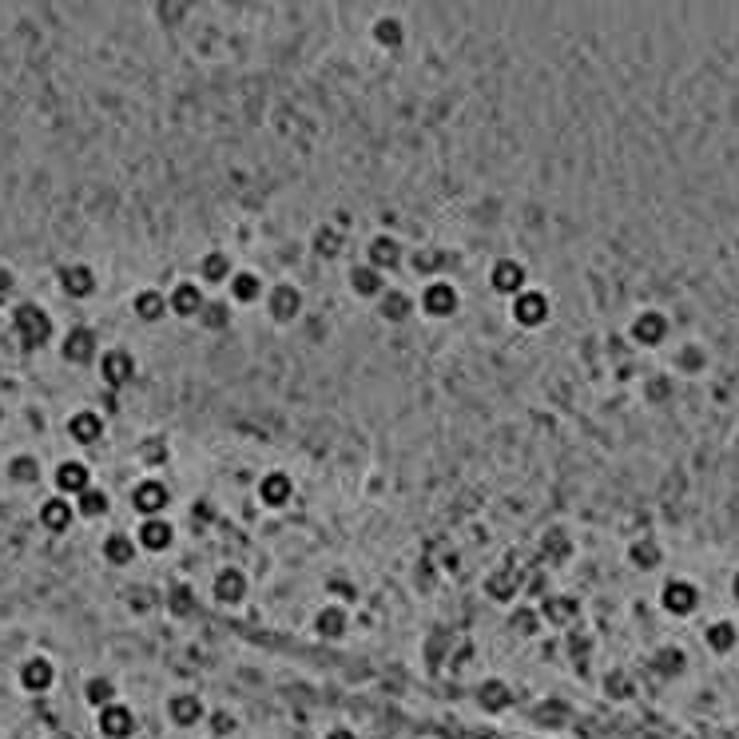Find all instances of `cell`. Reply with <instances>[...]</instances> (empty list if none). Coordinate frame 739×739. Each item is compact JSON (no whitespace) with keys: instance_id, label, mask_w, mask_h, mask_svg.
Segmentation results:
<instances>
[{"instance_id":"cell-1","label":"cell","mask_w":739,"mask_h":739,"mask_svg":"<svg viewBox=\"0 0 739 739\" xmlns=\"http://www.w3.org/2000/svg\"><path fill=\"white\" fill-rule=\"evenodd\" d=\"M8 334L20 342V350H44V346L56 338V318L48 314L44 302L24 298V302H16L12 314H8Z\"/></svg>"},{"instance_id":"cell-2","label":"cell","mask_w":739,"mask_h":739,"mask_svg":"<svg viewBox=\"0 0 739 739\" xmlns=\"http://www.w3.org/2000/svg\"><path fill=\"white\" fill-rule=\"evenodd\" d=\"M656 604H660V612H668L676 620H688L704 604V592L692 577H664L660 592H656Z\"/></svg>"},{"instance_id":"cell-3","label":"cell","mask_w":739,"mask_h":739,"mask_svg":"<svg viewBox=\"0 0 739 739\" xmlns=\"http://www.w3.org/2000/svg\"><path fill=\"white\" fill-rule=\"evenodd\" d=\"M96 370H100V382L116 394V390H124V386H132V382H136V374H140V358H136V350H132V346H104V350H100Z\"/></svg>"},{"instance_id":"cell-4","label":"cell","mask_w":739,"mask_h":739,"mask_svg":"<svg viewBox=\"0 0 739 739\" xmlns=\"http://www.w3.org/2000/svg\"><path fill=\"white\" fill-rule=\"evenodd\" d=\"M100 334H96V326H88V322H72L64 334H60V358L68 362V366H92V362H100Z\"/></svg>"},{"instance_id":"cell-5","label":"cell","mask_w":739,"mask_h":739,"mask_svg":"<svg viewBox=\"0 0 739 739\" xmlns=\"http://www.w3.org/2000/svg\"><path fill=\"white\" fill-rule=\"evenodd\" d=\"M418 310H422L426 318H434V322L453 318V314L461 310V291H457V283L445 279V275L422 283V291H418Z\"/></svg>"},{"instance_id":"cell-6","label":"cell","mask_w":739,"mask_h":739,"mask_svg":"<svg viewBox=\"0 0 739 739\" xmlns=\"http://www.w3.org/2000/svg\"><path fill=\"white\" fill-rule=\"evenodd\" d=\"M628 338H632L640 350H660V346L672 338V318H668L664 310H656V306L636 310V314L628 318Z\"/></svg>"},{"instance_id":"cell-7","label":"cell","mask_w":739,"mask_h":739,"mask_svg":"<svg viewBox=\"0 0 739 739\" xmlns=\"http://www.w3.org/2000/svg\"><path fill=\"white\" fill-rule=\"evenodd\" d=\"M263 306H267V318L271 322H279V326H291L302 318V310H306V295H302V287L291 283V279H279L275 287H267V295H263Z\"/></svg>"},{"instance_id":"cell-8","label":"cell","mask_w":739,"mask_h":739,"mask_svg":"<svg viewBox=\"0 0 739 739\" xmlns=\"http://www.w3.org/2000/svg\"><path fill=\"white\" fill-rule=\"evenodd\" d=\"M128 505L140 513V521L144 517H167V509H171V485L163 481V477H140L136 485H132V493H128Z\"/></svg>"},{"instance_id":"cell-9","label":"cell","mask_w":739,"mask_h":739,"mask_svg":"<svg viewBox=\"0 0 739 739\" xmlns=\"http://www.w3.org/2000/svg\"><path fill=\"white\" fill-rule=\"evenodd\" d=\"M56 660L52 656H44V652H32V656H24L20 664H16V684H20V692H28V696H48L52 688H56Z\"/></svg>"},{"instance_id":"cell-10","label":"cell","mask_w":739,"mask_h":739,"mask_svg":"<svg viewBox=\"0 0 739 739\" xmlns=\"http://www.w3.org/2000/svg\"><path fill=\"white\" fill-rule=\"evenodd\" d=\"M509 318L521 330H541L553 318V298L545 295L541 287H525L517 298H509Z\"/></svg>"},{"instance_id":"cell-11","label":"cell","mask_w":739,"mask_h":739,"mask_svg":"<svg viewBox=\"0 0 739 739\" xmlns=\"http://www.w3.org/2000/svg\"><path fill=\"white\" fill-rule=\"evenodd\" d=\"M56 287H60V295L64 298L84 302V298H92L100 291V275H96L92 263L72 259V263H60V267H56Z\"/></svg>"},{"instance_id":"cell-12","label":"cell","mask_w":739,"mask_h":739,"mask_svg":"<svg viewBox=\"0 0 739 739\" xmlns=\"http://www.w3.org/2000/svg\"><path fill=\"white\" fill-rule=\"evenodd\" d=\"M96 481H92V465L84 461V457H60L56 465H52V493H60V497H68V501H76L84 489H92Z\"/></svg>"},{"instance_id":"cell-13","label":"cell","mask_w":739,"mask_h":739,"mask_svg":"<svg viewBox=\"0 0 739 739\" xmlns=\"http://www.w3.org/2000/svg\"><path fill=\"white\" fill-rule=\"evenodd\" d=\"M76 521H80L76 501L60 497V493H48V497L36 505V525H40L48 537H64V533H72V525H76Z\"/></svg>"},{"instance_id":"cell-14","label":"cell","mask_w":739,"mask_h":739,"mask_svg":"<svg viewBox=\"0 0 739 739\" xmlns=\"http://www.w3.org/2000/svg\"><path fill=\"white\" fill-rule=\"evenodd\" d=\"M64 434H68V442L76 445H100L104 434H108V414L100 406H80V410L68 414Z\"/></svg>"},{"instance_id":"cell-15","label":"cell","mask_w":739,"mask_h":739,"mask_svg":"<svg viewBox=\"0 0 739 739\" xmlns=\"http://www.w3.org/2000/svg\"><path fill=\"white\" fill-rule=\"evenodd\" d=\"M163 712H167V724H171V728L187 732V728L207 724V712H211V708L203 704L199 692H171L167 704H163Z\"/></svg>"},{"instance_id":"cell-16","label":"cell","mask_w":739,"mask_h":739,"mask_svg":"<svg viewBox=\"0 0 739 739\" xmlns=\"http://www.w3.org/2000/svg\"><path fill=\"white\" fill-rule=\"evenodd\" d=\"M525 287H529V267H525L521 259H513V255L493 259V267H489V291H493V295L517 298Z\"/></svg>"},{"instance_id":"cell-17","label":"cell","mask_w":739,"mask_h":739,"mask_svg":"<svg viewBox=\"0 0 739 739\" xmlns=\"http://www.w3.org/2000/svg\"><path fill=\"white\" fill-rule=\"evenodd\" d=\"M132 533H136L140 553H148V557H163V553H171V545H175V537H179V529H175V521H171V517H144Z\"/></svg>"},{"instance_id":"cell-18","label":"cell","mask_w":739,"mask_h":739,"mask_svg":"<svg viewBox=\"0 0 739 739\" xmlns=\"http://www.w3.org/2000/svg\"><path fill=\"white\" fill-rule=\"evenodd\" d=\"M247 596H251V577H247L239 565H223V569H215V577H211V600H215V604H223V608H239Z\"/></svg>"},{"instance_id":"cell-19","label":"cell","mask_w":739,"mask_h":739,"mask_svg":"<svg viewBox=\"0 0 739 739\" xmlns=\"http://www.w3.org/2000/svg\"><path fill=\"white\" fill-rule=\"evenodd\" d=\"M298 485L287 469H267L259 481H255V497L263 509H287L295 501Z\"/></svg>"},{"instance_id":"cell-20","label":"cell","mask_w":739,"mask_h":739,"mask_svg":"<svg viewBox=\"0 0 739 739\" xmlns=\"http://www.w3.org/2000/svg\"><path fill=\"white\" fill-rule=\"evenodd\" d=\"M96 732L104 739H132L140 732V716H136L132 704L116 700V704H108V708L96 712Z\"/></svg>"},{"instance_id":"cell-21","label":"cell","mask_w":739,"mask_h":739,"mask_svg":"<svg viewBox=\"0 0 739 739\" xmlns=\"http://www.w3.org/2000/svg\"><path fill=\"white\" fill-rule=\"evenodd\" d=\"M366 263H370L374 271H382V275L402 271V263H406V247H402V239H398L394 231H378V235L366 243Z\"/></svg>"},{"instance_id":"cell-22","label":"cell","mask_w":739,"mask_h":739,"mask_svg":"<svg viewBox=\"0 0 739 739\" xmlns=\"http://www.w3.org/2000/svg\"><path fill=\"white\" fill-rule=\"evenodd\" d=\"M207 287L199 283V279H179L171 291H167V310L175 314V318H199L203 314V306H207Z\"/></svg>"},{"instance_id":"cell-23","label":"cell","mask_w":739,"mask_h":739,"mask_svg":"<svg viewBox=\"0 0 739 739\" xmlns=\"http://www.w3.org/2000/svg\"><path fill=\"white\" fill-rule=\"evenodd\" d=\"M100 557L108 569H132L140 561V545H136V533L128 529H112L100 537Z\"/></svg>"},{"instance_id":"cell-24","label":"cell","mask_w":739,"mask_h":739,"mask_svg":"<svg viewBox=\"0 0 739 739\" xmlns=\"http://www.w3.org/2000/svg\"><path fill=\"white\" fill-rule=\"evenodd\" d=\"M310 632L318 640H342L350 632V608L346 604H334V600H322L310 616Z\"/></svg>"},{"instance_id":"cell-25","label":"cell","mask_w":739,"mask_h":739,"mask_svg":"<svg viewBox=\"0 0 739 739\" xmlns=\"http://www.w3.org/2000/svg\"><path fill=\"white\" fill-rule=\"evenodd\" d=\"M521 585H525V569H517L513 561H505L501 569H493V573L485 577V596L497 600V604H517Z\"/></svg>"},{"instance_id":"cell-26","label":"cell","mask_w":739,"mask_h":739,"mask_svg":"<svg viewBox=\"0 0 739 739\" xmlns=\"http://www.w3.org/2000/svg\"><path fill=\"white\" fill-rule=\"evenodd\" d=\"M537 608H541V620L553 628H577V620H581V600L573 592H549Z\"/></svg>"},{"instance_id":"cell-27","label":"cell","mask_w":739,"mask_h":739,"mask_svg":"<svg viewBox=\"0 0 739 739\" xmlns=\"http://www.w3.org/2000/svg\"><path fill=\"white\" fill-rule=\"evenodd\" d=\"M374 310H378V318H382V322H390V326L410 322V318L418 314V295H410L406 287H386L382 298L374 302Z\"/></svg>"},{"instance_id":"cell-28","label":"cell","mask_w":739,"mask_h":739,"mask_svg":"<svg viewBox=\"0 0 739 739\" xmlns=\"http://www.w3.org/2000/svg\"><path fill=\"white\" fill-rule=\"evenodd\" d=\"M346 287H350V295L362 298V302H378L390 283H386V275H382V271H374V267L362 259V263H354V267L346 271Z\"/></svg>"},{"instance_id":"cell-29","label":"cell","mask_w":739,"mask_h":739,"mask_svg":"<svg viewBox=\"0 0 739 739\" xmlns=\"http://www.w3.org/2000/svg\"><path fill=\"white\" fill-rule=\"evenodd\" d=\"M370 44H378L382 52H398L406 48V20L398 12H378L370 20Z\"/></svg>"},{"instance_id":"cell-30","label":"cell","mask_w":739,"mask_h":739,"mask_svg":"<svg viewBox=\"0 0 739 739\" xmlns=\"http://www.w3.org/2000/svg\"><path fill=\"white\" fill-rule=\"evenodd\" d=\"M624 561L632 573H656L664 565V545L656 537H632L624 549Z\"/></svg>"},{"instance_id":"cell-31","label":"cell","mask_w":739,"mask_h":739,"mask_svg":"<svg viewBox=\"0 0 739 739\" xmlns=\"http://www.w3.org/2000/svg\"><path fill=\"white\" fill-rule=\"evenodd\" d=\"M80 696H84V704L92 712H100V708H108V704L120 700V684H116L112 672H88L84 684H80Z\"/></svg>"},{"instance_id":"cell-32","label":"cell","mask_w":739,"mask_h":739,"mask_svg":"<svg viewBox=\"0 0 739 739\" xmlns=\"http://www.w3.org/2000/svg\"><path fill=\"white\" fill-rule=\"evenodd\" d=\"M263 295H267V283H263V275L251 271V267H239V271L231 275V283H227L231 306H255V302H263Z\"/></svg>"},{"instance_id":"cell-33","label":"cell","mask_w":739,"mask_h":739,"mask_svg":"<svg viewBox=\"0 0 739 739\" xmlns=\"http://www.w3.org/2000/svg\"><path fill=\"white\" fill-rule=\"evenodd\" d=\"M537 557H541L545 565H565V561L573 557V533H569L565 525H549V529L541 533V541H537Z\"/></svg>"},{"instance_id":"cell-34","label":"cell","mask_w":739,"mask_h":739,"mask_svg":"<svg viewBox=\"0 0 739 739\" xmlns=\"http://www.w3.org/2000/svg\"><path fill=\"white\" fill-rule=\"evenodd\" d=\"M235 271H239V267L231 263L227 251H207V255L199 259V267H195V279H199L203 287H227Z\"/></svg>"},{"instance_id":"cell-35","label":"cell","mask_w":739,"mask_h":739,"mask_svg":"<svg viewBox=\"0 0 739 739\" xmlns=\"http://www.w3.org/2000/svg\"><path fill=\"white\" fill-rule=\"evenodd\" d=\"M4 477L12 485H36V481H44V465H40V457L32 449H16L4 461Z\"/></svg>"},{"instance_id":"cell-36","label":"cell","mask_w":739,"mask_h":739,"mask_svg":"<svg viewBox=\"0 0 739 739\" xmlns=\"http://www.w3.org/2000/svg\"><path fill=\"white\" fill-rule=\"evenodd\" d=\"M473 700H477V708H481V712L497 716V712H509V708H513V688H509L505 680L489 676V680H481V684L473 688Z\"/></svg>"},{"instance_id":"cell-37","label":"cell","mask_w":739,"mask_h":739,"mask_svg":"<svg viewBox=\"0 0 739 739\" xmlns=\"http://www.w3.org/2000/svg\"><path fill=\"white\" fill-rule=\"evenodd\" d=\"M704 648L712 652V656H732L739 648V624L736 620H708L704 624Z\"/></svg>"},{"instance_id":"cell-38","label":"cell","mask_w":739,"mask_h":739,"mask_svg":"<svg viewBox=\"0 0 739 739\" xmlns=\"http://www.w3.org/2000/svg\"><path fill=\"white\" fill-rule=\"evenodd\" d=\"M132 314L140 318V322H163L171 310H167V291H159V287H140L136 295H132Z\"/></svg>"},{"instance_id":"cell-39","label":"cell","mask_w":739,"mask_h":739,"mask_svg":"<svg viewBox=\"0 0 739 739\" xmlns=\"http://www.w3.org/2000/svg\"><path fill=\"white\" fill-rule=\"evenodd\" d=\"M163 608H167V616H175V620H187V616H195L199 612V592L191 581H175L171 589L163 592Z\"/></svg>"},{"instance_id":"cell-40","label":"cell","mask_w":739,"mask_h":739,"mask_svg":"<svg viewBox=\"0 0 739 739\" xmlns=\"http://www.w3.org/2000/svg\"><path fill=\"white\" fill-rule=\"evenodd\" d=\"M342 251H346V235H342L334 223H318V227L310 231V255H318L322 263L338 259Z\"/></svg>"},{"instance_id":"cell-41","label":"cell","mask_w":739,"mask_h":739,"mask_svg":"<svg viewBox=\"0 0 739 739\" xmlns=\"http://www.w3.org/2000/svg\"><path fill=\"white\" fill-rule=\"evenodd\" d=\"M541 608L537 604H529V600H517V604H509V616H505V628L513 632V636H537L541 632Z\"/></svg>"},{"instance_id":"cell-42","label":"cell","mask_w":739,"mask_h":739,"mask_svg":"<svg viewBox=\"0 0 739 739\" xmlns=\"http://www.w3.org/2000/svg\"><path fill=\"white\" fill-rule=\"evenodd\" d=\"M203 330H211V334H223V330H231V322H235V306H231V298H207V306H203V314L195 318Z\"/></svg>"},{"instance_id":"cell-43","label":"cell","mask_w":739,"mask_h":739,"mask_svg":"<svg viewBox=\"0 0 739 739\" xmlns=\"http://www.w3.org/2000/svg\"><path fill=\"white\" fill-rule=\"evenodd\" d=\"M76 513H80L84 521H100V517H108V513H112V493H108L104 485L84 489V493L76 497Z\"/></svg>"},{"instance_id":"cell-44","label":"cell","mask_w":739,"mask_h":739,"mask_svg":"<svg viewBox=\"0 0 739 739\" xmlns=\"http://www.w3.org/2000/svg\"><path fill=\"white\" fill-rule=\"evenodd\" d=\"M672 362H676V370H680V374L696 378V374H704V370H708V362H712V358H708V350H704L700 342H684V346L676 350V358H672Z\"/></svg>"},{"instance_id":"cell-45","label":"cell","mask_w":739,"mask_h":739,"mask_svg":"<svg viewBox=\"0 0 739 739\" xmlns=\"http://www.w3.org/2000/svg\"><path fill=\"white\" fill-rule=\"evenodd\" d=\"M640 394H644V402H648V406H664V402H672L676 382H672L668 374H648V378L640 382Z\"/></svg>"},{"instance_id":"cell-46","label":"cell","mask_w":739,"mask_h":739,"mask_svg":"<svg viewBox=\"0 0 739 739\" xmlns=\"http://www.w3.org/2000/svg\"><path fill=\"white\" fill-rule=\"evenodd\" d=\"M604 696L608 700H632L636 696V680L624 668H612V672H604Z\"/></svg>"},{"instance_id":"cell-47","label":"cell","mask_w":739,"mask_h":739,"mask_svg":"<svg viewBox=\"0 0 739 739\" xmlns=\"http://www.w3.org/2000/svg\"><path fill=\"white\" fill-rule=\"evenodd\" d=\"M207 732H211V739H231L239 732V716L231 708H211L207 712Z\"/></svg>"},{"instance_id":"cell-48","label":"cell","mask_w":739,"mask_h":739,"mask_svg":"<svg viewBox=\"0 0 739 739\" xmlns=\"http://www.w3.org/2000/svg\"><path fill=\"white\" fill-rule=\"evenodd\" d=\"M167 457H171V449H167L163 438H144V442H140V461L148 465V473L151 469H159V465H167Z\"/></svg>"},{"instance_id":"cell-49","label":"cell","mask_w":739,"mask_h":739,"mask_svg":"<svg viewBox=\"0 0 739 739\" xmlns=\"http://www.w3.org/2000/svg\"><path fill=\"white\" fill-rule=\"evenodd\" d=\"M124 600H128V608H132L136 616H144V612H151L155 604H163V600L155 596V589H148V585H132V589L124 592Z\"/></svg>"},{"instance_id":"cell-50","label":"cell","mask_w":739,"mask_h":739,"mask_svg":"<svg viewBox=\"0 0 739 739\" xmlns=\"http://www.w3.org/2000/svg\"><path fill=\"white\" fill-rule=\"evenodd\" d=\"M326 592H330L334 604H346V608L358 600V585H354L350 577H330V581H326Z\"/></svg>"},{"instance_id":"cell-51","label":"cell","mask_w":739,"mask_h":739,"mask_svg":"<svg viewBox=\"0 0 739 739\" xmlns=\"http://www.w3.org/2000/svg\"><path fill=\"white\" fill-rule=\"evenodd\" d=\"M406 263H410V267H418V271L426 275V283H430V279H434V275H430V267L438 271V267H442L445 259H442V255H438V251H414V259L406 255Z\"/></svg>"},{"instance_id":"cell-52","label":"cell","mask_w":739,"mask_h":739,"mask_svg":"<svg viewBox=\"0 0 739 739\" xmlns=\"http://www.w3.org/2000/svg\"><path fill=\"white\" fill-rule=\"evenodd\" d=\"M12 295H16V275L8 267H0V306L12 302Z\"/></svg>"},{"instance_id":"cell-53","label":"cell","mask_w":739,"mask_h":739,"mask_svg":"<svg viewBox=\"0 0 739 739\" xmlns=\"http://www.w3.org/2000/svg\"><path fill=\"white\" fill-rule=\"evenodd\" d=\"M445 648H449V640H445V632H438V640H430V644H426V660H430V664H438V660L445 656Z\"/></svg>"},{"instance_id":"cell-54","label":"cell","mask_w":739,"mask_h":739,"mask_svg":"<svg viewBox=\"0 0 739 739\" xmlns=\"http://www.w3.org/2000/svg\"><path fill=\"white\" fill-rule=\"evenodd\" d=\"M322 739H358V732H354V728H346V724H338V728H330Z\"/></svg>"},{"instance_id":"cell-55","label":"cell","mask_w":739,"mask_h":739,"mask_svg":"<svg viewBox=\"0 0 739 739\" xmlns=\"http://www.w3.org/2000/svg\"><path fill=\"white\" fill-rule=\"evenodd\" d=\"M330 223H334V227L346 235V231H350V211H334V215H330Z\"/></svg>"},{"instance_id":"cell-56","label":"cell","mask_w":739,"mask_h":739,"mask_svg":"<svg viewBox=\"0 0 739 739\" xmlns=\"http://www.w3.org/2000/svg\"><path fill=\"white\" fill-rule=\"evenodd\" d=\"M732 600H736V604H739V569H736V573H732Z\"/></svg>"},{"instance_id":"cell-57","label":"cell","mask_w":739,"mask_h":739,"mask_svg":"<svg viewBox=\"0 0 739 739\" xmlns=\"http://www.w3.org/2000/svg\"><path fill=\"white\" fill-rule=\"evenodd\" d=\"M203 739H211V736H203Z\"/></svg>"}]
</instances>
